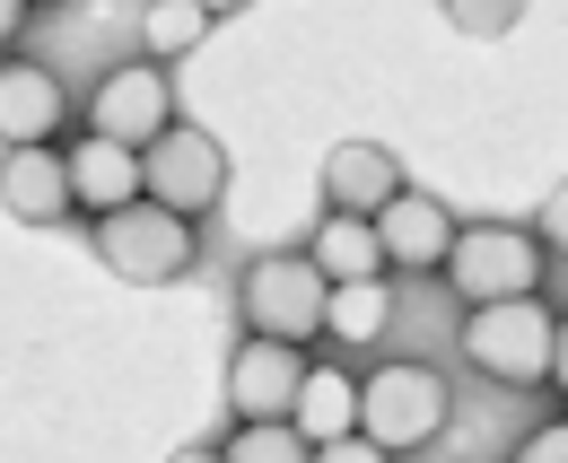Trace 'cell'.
Returning <instances> with one entry per match:
<instances>
[{"label":"cell","instance_id":"cell-1","mask_svg":"<svg viewBox=\"0 0 568 463\" xmlns=\"http://www.w3.org/2000/svg\"><path fill=\"white\" fill-rule=\"evenodd\" d=\"M324 271L306 263V245H281V254H254L236 271V315H245V341H281V350H306L324 341Z\"/></svg>","mask_w":568,"mask_h":463},{"label":"cell","instance_id":"cell-2","mask_svg":"<svg viewBox=\"0 0 568 463\" xmlns=\"http://www.w3.org/2000/svg\"><path fill=\"white\" fill-rule=\"evenodd\" d=\"M551 341H560V315L542 298H507V306H464V368L490 376L507 394L525 385H551Z\"/></svg>","mask_w":568,"mask_h":463},{"label":"cell","instance_id":"cell-3","mask_svg":"<svg viewBox=\"0 0 568 463\" xmlns=\"http://www.w3.org/2000/svg\"><path fill=\"white\" fill-rule=\"evenodd\" d=\"M446 420H455L446 376L420 368V359H385V368H367V376H358V437H367V446H385V455H420Z\"/></svg>","mask_w":568,"mask_h":463},{"label":"cell","instance_id":"cell-4","mask_svg":"<svg viewBox=\"0 0 568 463\" xmlns=\"http://www.w3.org/2000/svg\"><path fill=\"white\" fill-rule=\"evenodd\" d=\"M542 236L516 228V219H473L455 228V254H446V289L464 306H507V298H542Z\"/></svg>","mask_w":568,"mask_h":463},{"label":"cell","instance_id":"cell-5","mask_svg":"<svg viewBox=\"0 0 568 463\" xmlns=\"http://www.w3.org/2000/svg\"><path fill=\"white\" fill-rule=\"evenodd\" d=\"M88 245H97V263L114 271V280H132V289H166V280L193 271L202 228L175 219V210H158V201H132V210H105Z\"/></svg>","mask_w":568,"mask_h":463},{"label":"cell","instance_id":"cell-6","mask_svg":"<svg viewBox=\"0 0 568 463\" xmlns=\"http://www.w3.org/2000/svg\"><path fill=\"white\" fill-rule=\"evenodd\" d=\"M141 201H158V210H175V219L202 228V210L227 201V149L202 123H175L166 140L141 149Z\"/></svg>","mask_w":568,"mask_h":463},{"label":"cell","instance_id":"cell-7","mask_svg":"<svg viewBox=\"0 0 568 463\" xmlns=\"http://www.w3.org/2000/svg\"><path fill=\"white\" fill-rule=\"evenodd\" d=\"M175 132V79L158 62H114L97 88H88V140H114V149H132L141 158L149 140H166Z\"/></svg>","mask_w":568,"mask_h":463},{"label":"cell","instance_id":"cell-8","mask_svg":"<svg viewBox=\"0 0 568 463\" xmlns=\"http://www.w3.org/2000/svg\"><path fill=\"white\" fill-rule=\"evenodd\" d=\"M62 123H71V88H62V70L9 53V62H0V140H9V149H53Z\"/></svg>","mask_w":568,"mask_h":463},{"label":"cell","instance_id":"cell-9","mask_svg":"<svg viewBox=\"0 0 568 463\" xmlns=\"http://www.w3.org/2000/svg\"><path fill=\"white\" fill-rule=\"evenodd\" d=\"M455 228H464V219H455L437 193H412V184H403V193L376 210L385 271H446V254H455Z\"/></svg>","mask_w":568,"mask_h":463},{"label":"cell","instance_id":"cell-10","mask_svg":"<svg viewBox=\"0 0 568 463\" xmlns=\"http://www.w3.org/2000/svg\"><path fill=\"white\" fill-rule=\"evenodd\" d=\"M297 376H306V350L236 341V359H227V411H236V429H254V420H288Z\"/></svg>","mask_w":568,"mask_h":463},{"label":"cell","instance_id":"cell-11","mask_svg":"<svg viewBox=\"0 0 568 463\" xmlns=\"http://www.w3.org/2000/svg\"><path fill=\"white\" fill-rule=\"evenodd\" d=\"M394 193H403V158L385 140H333V158H324V210L333 219H376Z\"/></svg>","mask_w":568,"mask_h":463},{"label":"cell","instance_id":"cell-12","mask_svg":"<svg viewBox=\"0 0 568 463\" xmlns=\"http://www.w3.org/2000/svg\"><path fill=\"white\" fill-rule=\"evenodd\" d=\"M0 210H9L18 228L71 219V158H62V149H9V158H0Z\"/></svg>","mask_w":568,"mask_h":463},{"label":"cell","instance_id":"cell-13","mask_svg":"<svg viewBox=\"0 0 568 463\" xmlns=\"http://www.w3.org/2000/svg\"><path fill=\"white\" fill-rule=\"evenodd\" d=\"M288 429L306 446H333V437H358V376L342 359H306L297 376V402H288Z\"/></svg>","mask_w":568,"mask_h":463},{"label":"cell","instance_id":"cell-14","mask_svg":"<svg viewBox=\"0 0 568 463\" xmlns=\"http://www.w3.org/2000/svg\"><path fill=\"white\" fill-rule=\"evenodd\" d=\"M141 201V158L114 149V140H79L71 149V210H132Z\"/></svg>","mask_w":568,"mask_h":463},{"label":"cell","instance_id":"cell-15","mask_svg":"<svg viewBox=\"0 0 568 463\" xmlns=\"http://www.w3.org/2000/svg\"><path fill=\"white\" fill-rule=\"evenodd\" d=\"M306 263L324 271V289H358V280H385V245H376V219H333V210H324V228H315Z\"/></svg>","mask_w":568,"mask_h":463},{"label":"cell","instance_id":"cell-16","mask_svg":"<svg viewBox=\"0 0 568 463\" xmlns=\"http://www.w3.org/2000/svg\"><path fill=\"white\" fill-rule=\"evenodd\" d=\"M385 332H394V280H358V289H333V298H324V341L376 350Z\"/></svg>","mask_w":568,"mask_h":463},{"label":"cell","instance_id":"cell-17","mask_svg":"<svg viewBox=\"0 0 568 463\" xmlns=\"http://www.w3.org/2000/svg\"><path fill=\"white\" fill-rule=\"evenodd\" d=\"M211 27H219L211 0H166V9H149V18H141V62H158V70L184 62V53H193Z\"/></svg>","mask_w":568,"mask_h":463},{"label":"cell","instance_id":"cell-18","mask_svg":"<svg viewBox=\"0 0 568 463\" xmlns=\"http://www.w3.org/2000/svg\"><path fill=\"white\" fill-rule=\"evenodd\" d=\"M219 455H227V463H315V446H306L288 420H254V429H236Z\"/></svg>","mask_w":568,"mask_h":463},{"label":"cell","instance_id":"cell-19","mask_svg":"<svg viewBox=\"0 0 568 463\" xmlns=\"http://www.w3.org/2000/svg\"><path fill=\"white\" fill-rule=\"evenodd\" d=\"M446 18H455L464 36H507V27H516V0H455Z\"/></svg>","mask_w":568,"mask_h":463},{"label":"cell","instance_id":"cell-20","mask_svg":"<svg viewBox=\"0 0 568 463\" xmlns=\"http://www.w3.org/2000/svg\"><path fill=\"white\" fill-rule=\"evenodd\" d=\"M534 236H542V254H560V263H568V184L542 201V228H534Z\"/></svg>","mask_w":568,"mask_h":463},{"label":"cell","instance_id":"cell-21","mask_svg":"<svg viewBox=\"0 0 568 463\" xmlns=\"http://www.w3.org/2000/svg\"><path fill=\"white\" fill-rule=\"evenodd\" d=\"M516 463H568V420H551V429H534V437L516 446Z\"/></svg>","mask_w":568,"mask_h":463},{"label":"cell","instance_id":"cell-22","mask_svg":"<svg viewBox=\"0 0 568 463\" xmlns=\"http://www.w3.org/2000/svg\"><path fill=\"white\" fill-rule=\"evenodd\" d=\"M315 463H394V455L367 446V437H333V446H315Z\"/></svg>","mask_w":568,"mask_h":463},{"label":"cell","instance_id":"cell-23","mask_svg":"<svg viewBox=\"0 0 568 463\" xmlns=\"http://www.w3.org/2000/svg\"><path fill=\"white\" fill-rule=\"evenodd\" d=\"M18 36H27V0H0V62H9Z\"/></svg>","mask_w":568,"mask_h":463},{"label":"cell","instance_id":"cell-24","mask_svg":"<svg viewBox=\"0 0 568 463\" xmlns=\"http://www.w3.org/2000/svg\"><path fill=\"white\" fill-rule=\"evenodd\" d=\"M551 385L568 394V315H560V341H551Z\"/></svg>","mask_w":568,"mask_h":463},{"label":"cell","instance_id":"cell-25","mask_svg":"<svg viewBox=\"0 0 568 463\" xmlns=\"http://www.w3.org/2000/svg\"><path fill=\"white\" fill-rule=\"evenodd\" d=\"M166 463H227V455H219L211 437H202V446H175V455H166Z\"/></svg>","mask_w":568,"mask_h":463}]
</instances>
